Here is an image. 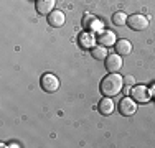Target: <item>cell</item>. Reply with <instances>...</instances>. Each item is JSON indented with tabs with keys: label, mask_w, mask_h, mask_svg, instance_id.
Listing matches in <instances>:
<instances>
[{
	"label": "cell",
	"mask_w": 155,
	"mask_h": 148,
	"mask_svg": "<svg viewBox=\"0 0 155 148\" xmlns=\"http://www.w3.org/2000/svg\"><path fill=\"white\" fill-rule=\"evenodd\" d=\"M124 87V77L119 76L117 72H109L107 76L102 77L99 89H101L102 95H107V97H114V95L120 94Z\"/></svg>",
	"instance_id": "cell-1"
},
{
	"label": "cell",
	"mask_w": 155,
	"mask_h": 148,
	"mask_svg": "<svg viewBox=\"0 0 155 148\" xmlns=\"http://www.w3.org/2000/svg\"><path fill=\"white\" fill-rule=\"evenodd\" d=\"M40 84H41V89L45 92H48V94H53V92H56L60 89V79L51 72L43 74L41 79H40Z\"/></svg>",
	"instance_id": "cell-2"
},
{
	"label": "cell",
	"mask_w": 155,
	"mask_h": 148,
	"mask_svg": "<svg viewBox=\"0 0 155 148\" xmlns=\"http://www.w3.org/2000/svg\"><path fill=\"white\" fill-rule=\"evenodd\" d=\"M127 25H129V28L134 30V31H142V30H145L149 27V18H147L145 15L134 13L127 18Z\"/></svg>",
	"instance_id": "cell-3"
},
{
	"label": "cell",
	"mask_w": 155,
	"mask_h": 148,
	"mask_svg": "<svg viewBox=\"0 0 155 148\" xmlns=\"http://www.w3.org/2000/svg\"><path fill=\"white\" fill-rule=\"evenodd\" d=\"M117 109H119L120 115L124 117H130L134 115L135 112H137V101H134L132 97H124L122 101L119 102V105H117Z\"/></svg>",
	"instance_id": "cell-4"
},
{
	"label": "cell",
	"mask_w": 155,
	"mask_h": 148,
	"mask_svg": "<svg viewBox=\"0 0 155 148\" xmlns=\"http://www.w3.org/2000/svg\"><path fill=\"white\" fill-rule=\"evenodd\" d=\"M104 64L109 72H119V69L122 68V56L117 53H112L104 59Z\"/></svg>",
	"instance_id": "cell-5"
},
{
	"label": "cell",
	"mask_w": 155,
	"mask_h": 148,
	"mask_svg": "<svg viewBox=\"0 0 155 148\" xmlns=\"http://www.w3.org/2000/svg\"><path fill=\"white\" fill-rule=\"evenodd\" d=\"M116 33L110 31V30H101V31L97 33V36H96V41L99 44H102V46H114L116 44Z\"/></svg>",
	"instance_id": "cell-6"
},
{
	"label": "cell",
	"mask_w": 155,
	"mask_h": 148,
	"mask_svg": "<svg viewBox=\"0 0 155 148\" xmlns=\"http://www.w3.org/2000/svg\"><path fill=\"white\" fill-rule=\"evenodd\" d=\"M130 97L137 102H149L150 101V92L145 86H134L130 91Z\"/></svg>",
	"instance_id": "cell-7"
},
{
	"label": "cell",
	"mask_w": 155,
	"mask_h": 148,
	"mask_svg": "<svg viewBox=\"0 0 155 148\" xmlns=\"http://www.w3.org/2000/svg\"><path fill=\"white\" fill-rule=\"evenodd\" d=\"M46 21H48V25L53 27V28H61L66 21V17L61 10H53V12L46 17Z\"/></svg>",
	"instance_id": "cell-8"
},
{
	"label": "cell",
	"mask_w": 155,
	"mask_h": 148,
	"mask_svg": "<svg viewBox=\"0 0 155 148\" xmlns=\"http://www.w3.org/2000/svg\"><path fill=\"white\" fill-rule=\"evenodd\" d=\"M54 3H56V0H35V8H36V13L48 17V15L53 12Z\"/></svg>",
	"instance_id": "cell-9"
},
{
	"label": "cell",
	"mask_w": 155,
	"mask_h": 148,
	"mask_svg": "<svg viewBox=\"0 0 155 148\" xmlns=\"http://www.w3.org/2000/svg\"><path fill=\"white\" fill-rule=\"evenodd\" d=\"M83 27H84L86 31H101V27H104V25H101V21H99L96 17L86 13L83 17Z\"/></svg>",
	"instance_id": "cell-10"
},
{
	"label": "cell",
	"mask_w": 155,
	"mask_h": 148,
	"mask_svg": "<svg viewBox=\"0 0 155 148\" xmlns=\"http://www.w3.org/2000/svg\"><path fill=\"white\" fill-rule=\"evenodd\" d=\"M97 109H99V112H101L102 115H110V114L114 112V109H116V104L112 102V97L104 95V97L101 99V102H99Z\"/></svg>",
	"instance_id": "cell-11"
},
{
	"label": "cell",
	"mask_w": 155,
	"mask_h": 148,
	"mask_svg": "<svg viewBox=\"0 0 155 148\" xmlns=\"http://www.w3.org/2000/svg\"><path fill=\"white\" fill-rule=\"evenodd\" d=\"M114 48H116V53L120 56H129L132 53V43L129 40H117Z\"/></svg>",
	"instance_id": "cell-12"
},
{
	"label": "cell",
	"mask_w": 155,
	"mask_h": 148,
	"mask_svg": "<svg viewBox=\"0 0 155 148\" xmlns=\"http://www.w3.org/2000/svg\"><path fill=\"white\" fill-rule=\"evenodd\" d=\"M79 44L81 48H84V50H89V48H94L96 44V38L94 35L91 31H84L79 35Z\"/></svg>",
	"instance_id": "cell-13"
},
{
	"label": "cell",
	"mask_w": 155,
	"mask_h": 148,
	"mask_svg": "<svg viewBox=\"0 0 155 148\" xmlns=\"http://www.w3.org/2000/svg\"><path fill=\"white\" fill-rule=\"evenodd\" d=\"M91 56L94 59H97V61H104V59L109 56V53H107V50H106V46L97 44V46L91 48Z\"/></svg>",
	"instance_id": "cell-14"
},
{
	"label": "cell",
	"mask_w": 155,
	"mask_h": 148,
	"mask_svg": "<svg viewBox=\"0 0 155 148\" xmlns=\"http://www.w3.org/2000/svg\"><path fill=\"white\" fill-rule=\"evenodd\" d=\"M127 13L124 12H116L112 15V23L116 25V27H122V25H127Z\"/></svg>",
	"instance_id": "cell-15"
},
{
	"label": "cell",
	"mask_w": 155,
	"mask_h": 148,
	"mask_svg": "<svg viewBox=\"0 0 155 148\" xmlns=\"http://www.w3.org/2000/svg\"><path fill=\"white\" fill-rule=\"evenodd\" d=\"M134 77H132V76H125L124 77V86H125V89H127V94H129V87H130V86H134Z\"/></svg>",
	"instance_id": "cell-16"
}]
</instances>
